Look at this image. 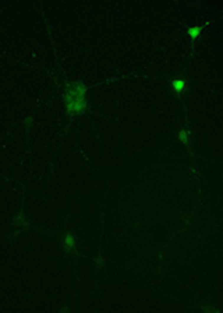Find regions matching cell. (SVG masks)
Instances as JSON below:
<instances>
[{"mask_svg":"<svg viewBox=\"0 0 223 313\" xmlns=\"http://www.w3.org/2000/svg\"><path fill=\"white\" fill-rule=\"evenodd\" d=\"M87 87L82 83H73L71 87L67 90L66 94V108L69 113L77 115L82 113L87 108V99H85Z\"/></svg>","mask_w":223,"mask_h":313,"instance_id":"cell-1","label":"cell"},{"mask_svg":"<svg viewBox=\"0 0 223 313\" xmlns=\"http://www.w3.org/2000/svg\"><path fill=\"white\" fill-rule=\"evenodd\" d=\"M61 243H63L64 250L70 252V250L74 247V236L71 234H64L63 235V238H61Z\"/></svg>","mask_w":223,"mask_h":313,"instance_id":"cell-2","label":"cell"},{"mask_svg":"<svg viewBox=\"0 0 223 313\" xmlns=\"http://www.w3.org/2000/svg\"><path fill=\"white\" fill-rule=\"evenodd\" d=\"M172 85H173V90H174V94H181L184 91V87H185V84H184V81L181 80V78H177V80H174L173 83H172Z\"/></svg>","mask_w":223,"mask_h":313,"instance_id":"cell-3","label":"cell"},{"mask_svg":"<svg viewBox=\"0 0 223 313\" xmlns=\"http://www.w3.org/2000/svg\"><path fill=\"white\" fill-rule=\"evenodd\" d=\"M199 34H201V28H199V27H193V28L188 29V35L191 36V38H194V39L197 38Z\"/></svg>","mask_w":223,"mask_h":313,"instance_id":"cell-4","label":"cell"},{"mask_svg":"<svg viewBox=\"0 0 223 313\" xmlns=\"http://www.w3.org/2000/svg\"><path fill=\"white\" fill-rule=\"evenodd\" d=\"M178 140L183 143V144H187V143H188V134H187L185 130H181V132L178 133Z\"/></svg>","mask_w":223,"mask_h":313,"instance_id":"cell-5","label":"cell"},{"mask_svg":"<svg viewBox=\"0 0 223 313\" xmlns=\"http://www.w3.org/2000/svg\"><path fill=\"white\" fill-rule=\"evenodd\" d=\"M98 264H100V266H103V261H102V259H98Z\"/></svg>","mask_w":223,"mask_h":313,"instance_id":"cell-6","label":"cell"}]
</instances>
